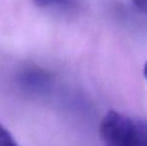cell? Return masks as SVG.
<instances>
[{
    "instance_id": "1",
    "label": "cell",
    "mask_w": 147,
    "mask_h": 146,
    "mask_svg": "<svg viewBox=\"0 0 147 146\" xmlns=\"http://www.w3.org/2000/svg\"><path fill=\"white\" fill-rule=\"evenodd\" d=\"M99 134L105 146H147V121L110 111L101 120Z\"/></svg>"
},
{
    "instance_id": "2",
    "label": "cell",
    "mask_w": 147,
    "mask_h": 146,
    "mask_svg": "<svg viewBox=\"0 0 147 146\" xmlns=\"http://www.w3.org/2000/svg\"><path fill=\"white\" fill-rule=\"evenodd\" d=\"M17 83L27 92L42 93L50 87L52 76L48 71L41 67L31 66L20 71L17 76Z\"/></svg>"
},
{
    "instance_id": "3",
    "label": "cell",
    "mask_w": 147,
    "mask_h": 146,
    "mask_svg": "<svg viewBox=\"0 0 147 146\" xmlns=\"http://www.w3.org/2000/svg\"><path fill=\"white\" fill-rule=\"evenodd\" d=\"M32 2L41 8H68L74 4V0H32Z\"/></svg>"
},
{
    "instance_id": "4",
    "label": "cell",
    "mask_w": 147,
    "mask_h": 146,
    "mask_svg": "<svg viewBox=\"0 0 147 146\" xmlns=\"http://www.w3.org/2000/svg\"><path fill=\"white\" fill-rule=\"evenodd\" d=\"M0 146H19L12 134L0 123Z\"/></svg>"
},
{
    "instance_id": "5",
    "label": "cell",
    "mask_w": 147,
    "mask_h": 146,
    "mask_svg": "<svg viewBox=\"0 0 147 146\" xmlns=\"http://www.w3.org/2000/svg\"><path fill=\"white\" fill-rule=\"evenodd\" d=\"M133 2L142 12L147 14V0H133Z\"/></svg>"
},
{
    "instance_id": "6",
    "label": "cell",
    "mask_w": 147,
    "mask_h": 146,
    "mask_svg": "<svg viewBox=\"0 0 147 146\" xmlns=\"http://www.w3.org/2000/svg\"><path fill=\"white\" fill-rule=\"evenodd\" d=\"M144 76H145V78L147 79V62L145 63V65H144Z\"/></svg>"
}]
</instances>
